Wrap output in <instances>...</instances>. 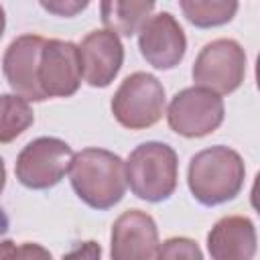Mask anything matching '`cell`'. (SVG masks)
I'll return each mask as SVG.
<instances>
[{
	"label": "cell",
	"mask_w": 260,
	"mask_h": 260,
	"mask_svg": "<svg viewBox=\"0 0 260 260\" xmlns=\"http://www.w3.org/2000/svg\"><path fill=\"white\" fill-rule=\"evenodd\" d=\"M83 79L91 87H108L122 69L124 45L120 35L110 28L91 30L79 43Z\"/></svg>",
	"instance_id": "12"
},
{
	"label": "cell",
	"mask_w": 260,
	"mask_h": 260,
	"mask_svg": "<svg viewBox=\"0 0 260 260\" xmlns=\"http://www.w3.org/2000/svg\"><path fill=\"white\" fill-rule=\"evenodd\" d=\"M126 179L130 191L148 203L167 201L179 179V158L165 142H142L126 158Z\"/></svg>",
	"instance_id": "3"
},
{
	"label": "cell",
	"mask_w": 260,
	"mask_h": 260,
	"mask_svg": "<svg viewBox=\"0 0 260 260\" xmlns=\"http://www.w3.org/2000/svg\"><path fill=\"white\" fill-rule=\"evenodd\" d=\"M256 85H258V89H260V53H258V57H256Z\"/></svg>",
	"instance_id": "20"
},
{
	"label": "cell",
	"mask_w": 260,
	"mask_h": 260,
	"mask_svg": "<svg viewBox=\"0 0 260 260\" xmlns=\"http://www.w3.org/2000/svg\"><path fill=\"white\" fill-rule=\"evenodd\" d=\"M246 75V53L234 39H215L195 57L191 77L195 85L207 87L219 95L234 93Z\"/></svg>",
	"instance_id": "7"
},
{
	"label": "cell",
	"mask_w": 260,
	"mask_h": 260,
	"mask_svg": "<svg viewBox=\"0 0 260 260\" xmlns=\"http://www.w3.org/2000/svg\"><path fill=\"white\" fill-rule=\"evenodd\" d=\"M83 79L79 45L61 39L45 41L39 81L47 98H71Z\"/></svg>",
	"instance_id": "8"
},
{
	"label": "cell",
	"mask_w": 260,
	"mask_h": 260,
	"mask_svg": "<svg viewBox=\"0 0 260 260\" xmlns=\"http://www.w3.org/2000/svg\"><path fill=\"white\" fill-rule=\"evenodd\" d=\"M45 41L47 39H43L41 35H20L4 51V59H2L4 77L10 89L28 102L47 100L39 81V67H41Z\"/></svg>",
	"instance_id": "9"
},
{
	"label": "cell",
	"mask_w": 260,
	"mask_h": 260,
	"mask_svg": "<svg viewBox=\"0 0 260 260\" xmlns=\"http://www.w3.org/2000/svg\"><path fill=\"white\" fill-rule=\"evenodd\" d=\"M250 203H252L254 211L260 215V171L254 177V185H252V191H250Z\"/></svg>",
	"instance_id": "19"
},
{
	"label": "cell",
	"mask_w": 260,
	"mask_h": 260,
	"mask_svg": "<svg viewBox=\"0 0 260 260\" xmlns=\"http://www.w3.org/2000/svg\"><path fill=\"white\" fill-rule=\"evenodd\" d=\"M183 16L197 28L228 24L238 12V0H179Z\"/></svg>",
	"instance_id": "15"
},
{
	"label": "cell",
	"mask_w": 260,
	"mask_h": 260,
	"mask_svg": "<svg viewBox=\"0 0 260 260\" xmlns=\"http://www.w3.org/2000/svg\"><path fill=\"white\" fill-rule=\"evenodd\" d=\"M158 258H189V260H201L203 252L199 250L197 242L185 236L169 238L158 248Z\"/></svg>",
	"instance_id": "17"
},
{
	"label": "cell",
	"mask_w": 260,
	"mask_h": 260,
	"mask_svg": "<svg viewBox=\"0 0 260 260\" xmlns=\"http://www.w3.org/2000/svg\"><path fill=\"white\" fill-rule=\"evenodd\" d=\"M71 146L55 136L30 140L16 156L14 175L20 185L32 191H45L61 183L73 160Z\"/></svg>",
	"instance_id": "5"
},
{
	"label": "cell",
	"mask_w": 260,
	"mask_h": 260,
	"mask_svg": "<svg viewBox=\"0 0 260 260\" xmlns=\"http://www.w3.org/2000/svg\"><path fill=\"white\" fill-rule=\"evenodd\" d=\"M69 181L87 207L106 211L118 205L126 193V162L112 150L89 146L73 156Z\"/></svg>",
	"instance_id": "1"
},
{
	"label": "cell",
	"mask_w": 260,
	"mask_h": 260,
	"mask_svg": "<svg viewBox=\"0 0 260 260\" xmlns=\"http://www.w3.org/2000/svg\"><path fill=\"white\" fill-rule=\"evenodd\" d=\"M112 114L116 122L128 130H144L154 126L167 108L162 83L146 71L128 75L112 95Z\"/></svg>",
	"instance_id": "4"
},
{
	"label": "cell",
	"mask_w": 260,
	"mask_h": 260,
	"mask_svg": "<svg viewBox=\"0 0 260 260\" xmlns=\"http://www.w3.org/2000/svg\"><path fill=\"white\" fill-rule=\"evenodd\" d=\"M256 248V228L246 215H223L207 234V252L213 260H250Z\"/></svg>",
	"instance_id": "13"
},
{
	"label": "cell",
	"mask_w": 260,
	"mask_h": 260,
	"mask_svg": "<svg viewBox=\"0 0 260 260\" xmlns=\"http://www.w3.org/2000/svg\"><path fill=\"white\" fill-rule=\"evenodd\" d=\"M39 4L45 12H49L53 16L73 18L89 6V0H39Z\"/></svg>",
	"instance_id": "18"
},
{
	"label": "cell",
	"mask_w": 260,
	"mask_h": 260,
	"mask_svg": "<svg viewBox=\"0 0 260 260\" xmlns=\"http://www.w3.org/2000/svg\"><path fill=\"white\" fill-rule=\"evenodd\" d=\"M154 4L156 0H100V16L106 28L132 37L146 24Z\"/></svg>",
	"instance_id": "14"
},
{
	"label": "cell",
	"mask_w": 260,
	"mask_h": 260,
	"mask_svg": "<svg viewBox=\"0 0 260 260\" xmlns=\"http://www.w3.org/2000/svg\"><path fill=\"white\" fill-rule=\"evenodd\" d=\"M158 228L150 213L128 209L112 225L110 256L114 260H150L158 258Z\"/></svg>",
	"instance_id": "11"
},
{
	"label": "cell",
	"mask_w": 260,
	"mask_h": 260,
	"mask_svg": "<svg viewBox=\"0 0 260 260\" xmlns=\"http://www.w3.org/2000/svg\"><path fill=\"white\" fill-rule=\"evenodd\" d=\"M32 122H35V112L28 106V100L16 93L2 95V128H0L2 144H8L14 138H18Z\"/></svg>",
	"instance_id": "16"
},
{
	"label": "cell",
	"mask_w": 260,
	"mask_h": 260,
	"mask_svg": "<svg viewBox=\"0 0 260 260\" xmlns=\"http://www.w3.org/2000/svg\"><path fill=\"white\" fill-rule=\"evenodd\" d=\"M138 49L148 65L160 71L175 69L187 51V37L171 12H158L138 32Z\"/></svg>",
	"instance_id": "10"
},
{
	"label": "cell",
	"mask_w": 260,
	"mask_h": 260,
	"mask_svg": "<svg viewBox=\"0 0 260 260\" xmlns=\"http://www.w3.org/2000/svg\"><path fill=\"white\" fill-rule=\"evenodd\" d=\"M225 118L223 100L219 93L193 85L185 87L169 104L167 122L169 128L185 138H203L213 134Z\"/></svg>",
	"instance_id": "6"
},
{
	"label": "cell",
	"mask_w": 260,
	"mask_h": 260,
	"mask_svg": "<svg viewBox=\"0 0 260 260\" xmlns=\"http://www.w3.org/2000/svg\"><path fill=\"white\" fill-rule=\"evenodd\" d=\"M244 158L240 152L223 144L199 150L189 160L187 169L189 191L205 207H215L236 199L244 187Z\"/></svg>",
	"instance_id": "2"
}]
</instances>
